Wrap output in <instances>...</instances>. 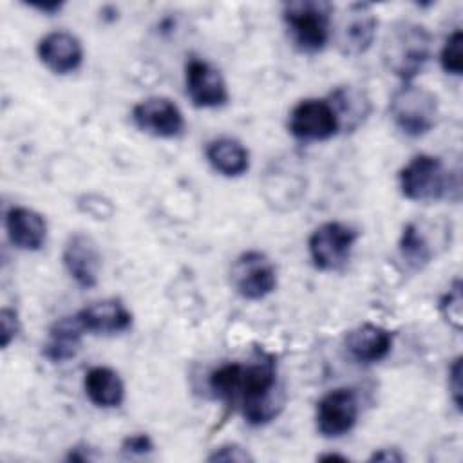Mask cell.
<instances>
[{
    "instance_id": "9",
    "label": "cell",
    "mask_w": 463,
    "mask_h": 463,
    "mask_svg": "<svg viewBox=\"0 0 463 463\" xmlns=\"http://www.w3.org/2000/svg\"><path fill=\"white\" fill-rule=\"evenodd\" d=\"M288 128L300 141H327L340 132L333 107L318 98L298 101L289 112Z\"/></svg>"
},
{
    "instance_id": "5",
    "label": "cell",
    "mask_w": 463,
    "mask_h": 463,
    "mask_svg": "<svg viewBox=\"0 0 463 463\" xmlns=\"http://www.w3.org/2000/svg\"><path fill=\"white\" fill-rule=\"evenodd\" d=\"M389 112L394 125L411 137H420L430 132L439 116V103L434 92L414 83H403L394 90Z\"/></svg>"
},
{
    "instance_id": "2",
    "label": "cell",
    "mask_w": 463,
    "mask_h": 463,
    "mask_svg": "<svg viewBox=\"0 0 463 463\" xmlns=\"http://www.w3.org/2000/svg\"><path fill=\"white\" fill-rule=\"evenodd\" d=\"M432 51V36L427 27L414 22H396L389 27L382 60L394 76L403 83H411L425 67Z\"/></svg>"
},
{
    "instance_id": "4",
    "label": "cell",
    "mask_w": 463,
    "mask_h": 463,
    "mask_svg": "<svg viewBox=\"0 0 463 463\" xmlns=\"http://www.w3.org/2000/svg\"><path fill=\"white\" fill-rule=\"evenodd\" d=\"M398 184L409 201L429 203L450 195L459 190V181L445 166V163L429 154L414 156L398 174Z\"/></svg>"
},
{
    "instance_id": "17",
    "label": "cell",
    "mask_w": 463,
    "mask_h": 463,
    "mask_svg": "<svg viewBox=\"0 0 463 463\" xmlns=\"http://www.w3.org/2000/svg\"><path fill=\"white\" fill-rule=\"evenodd\" d=\"M5 230L9 241L24 251H36L47 237L45 219L25 206H13L5 213Z\"/></svg>"
},
{
    "instance_id": "13",
    "label": "cell",
    "mask_w": 463,
    "mask_h": 463,
    "mask_svg": "<svg viewBox=\"0 0 463 463\" xmlns=\"http://www.w3.org/2000/svg\"><path fill=\"white\" fill-rule=\"evenodd\" d=\"M61 262L78 286L94 288L98 284L101 257L92 237L81 232L69 235L63 244Z\"/></svg>"
},
{
    "instance_id": "1",
    "label": "cell",
    "mask_w": 463,
    "mask_h": 463,
    "mask_svg": "<svg viewBox=\"0 0 463 463\" xmlns=\"http://www.w3.org/2000/svg\"><path fill=\"white\" fill-rule=\"evenodd\" d=\"M208 387L213 398L241 407L251 425L271 421L282 407V398L277 396V364L266 353H259L246 364L219 365L210 373Z\"/></svg>"
},
{
    "instance_id": "27",
    "label": "cell",
    "mask_w": 463,
    "mask_h": 463,
    "mask_svg": "<svg viewBox=\"0 0 463 463\" xmlns=\"http://www.w3.org/2000/svg\"><path fill=\"white\" fill-rule=\"evenodd\" d=\"M251 459L253 458L248 454V450L239 445H222L208 456V461H251Z\"/></svg>"
},
{
    "instance_id": "16",
    "label": "cell",
    "mask_w": 463,
    "mask_h": 463,
    "mask_svg": "<svg viewBox=\"0 0 463 463\" xmlns=\"http://www.w3.org/2000/svg\"><path fill=\"white\" fill-rule=\"evenodd\" d=\"M78 317L85 331L92 335H118L132 326V313L118 298L92 302L78 311Z\"/></svg>"
},
{
    "instance_id": "15",
    "label": "cell",
    "mask_w": 463,
    "mask_h": 463,
    "mask_svg": "<svg viewBox=\"0 0 463 463\" xmlns=\"http://www.w3.org/2000/svg\"><path fill=\"white\" fill-rule=\"evenodd\" d=\"M392 347V333L382 326L365 322L345 335V351L358 364L382 362Z\"/></svg>"
},
{
    "instance_id": "25",
    "label": "cell",
    "mask_w": 463,
    "mask_h": 463,
    "mask_svg": "<svg viewBox=\"0 0 463 463\" xmlns=\"http://www.w3.org/2000/svg\"><path fill=\"white\" fill-rule=\"evenodd\" d=\"M20 331V318L14 309L4 307L0 311V336H2V347L5 349L18 335Z\"/></svg>"
},
{
    "instance_id": "28",
    "label": "cell",
    "mask_w": 463,
    "mask_h": 463,
    "mask_svg": "<svg viewBox=\"0 0 463 463\" xmlns=\"http://www.w3.org/2000/svg\"><path fill=\"white\" fill-rule=\"evenodd\" d=\"M449 391L452 394L454 405L461 409V358L459 356L449 367Z\"/></svg>"
},
{
    "instance_id": "22",
    "label": "cell",
    "mask_w": 463,
    "mask_h": 463,
    "mask_svg": "<svg viewBox=\"0 0 463 463\" xmlns=\"http://www.w3.org/2000/svg\"><path fill=\"white\" fill-rule=\"evenodd\" d=\"M400 255L412 269H421L434 257V248L420 222H407L400 235Z\"/></svg>"
},
{
    "instance_id": "6",
    "label": "cell",
    "mask_w": 463,
    "mask_h": 463,
    "mask_svg": "<svg viewBox=\"0 0 463 463\" xmlns=\"http://www.w3.org/2000/svg\"><path fill=\"white\" fill-rule=\"evenodd\" d=\"M356 239V230L338 221H327L317 226L307 241L313 266L320 271L340 269L349 260Z\"/></svg>"
},
{
    "instance_id": "18",
    "label": "cell",
    "mask_w": 463,
    "mask_h": 463,
    "mask_svg": "<svg viewBox=\"0 0 463 463\" xmlns=\"http://www.w3.org/2000/svg\"><path fill=\"white\" fill-rule=\"evenodd\" d=\"M85 327L76 315L61 317L49 327V340L43 345V356L51 362H67L78 354L81 349V338Z\"/></svg>"
},
{
    "instance_id": "20",
    "label": "cell",
    "mask_w": 463,
    "mask_h": 463,
    "mask_svg": "<svg viewBox=\"0 0 463 463\" xmlns=\"http://www.w3.org/2000/svg\"><path fill=\"white\" fill-rule=\"evenodd\" d=\"M327 101L336 114L340 130H344V132H351V130L358 128V125L364 123V119L371 112L369 98L365 96L364 90L356 89L354 85L336 87L329 94Z\"/></svg>"
},
{
    "instance_id": "30",
    "label": "cell",
    "mask_w": 463,
    "mask_h": 463,
    "mask_svg": "<svg viewBox=\"0 0 463 463\" xmlns=\"http://www.w3.org/2000/svg\"><path fill=\"white\" fill-rule=\"evenodd\" d=\"M29 5L38 11H43V13H56L61 9L63 4L61 2H31Z\"/></svg>"
},
{
    "instance_id": "21",
    "label": "cell",
    "mask_w": 463,
    "mask_h": 463,
    "mask_svg": "<svg viewBox=\"0 0 463 463\" xmlns=\"http://www.w3.org/2000/svg\"><path fill=\"white\" fill-rule=\"evenodd\" d=\"M204 154L210 166L224 177H239L250 168V154L246 146L233 137H217L210 141Z\"/></svg>"
},
{
    "instance_id": "14",
    "label": "cell",
    "mask_w": 463,
    "mask_h": 463,
    "mask_svg": "<svg viewBox=\"0 0 463 463\" xmlns=\"http://www.w3.org/2000/svg\"><path fill=\"white\" fill-rule=\"evenodd\" d=\"M40 61L54 74L74 72L83 61V45L72 33L52 31L40 38L36 47Z\"/></svg>"
},
{
    "instance_id": "23",
    "label": "cell",
    "mask_w": 463,
    "mask_h": 463,
    "mask_svg": "<svg viewBox=\"0 0 463 463\" xmlns=\"http://www.w3.org/2000/svg\"><path fill=\"white\" fill-rule=\"evenodd\" d=\"M439 63L441 69L447 74H454V76H461L463 74V33L461 29H454L439 52Z\"/></svg>"
},
{
    "instance_id": "26",
    "label": "cell",
    "mask_w": 463,
    "mask_h": 463,
    "mask_svg": "<svg viewBox=\"0 0 463 463\" xmlns=\"http://www.w3.org/2000/svg\"><path fill=\"white\" fill-rule=\"evenodd\" d=\"M152 449H154V443H152L150 436H148V434H143V432H139V434H130V436H127V438L123 439V443H121V450H123L125 454H134V456L148 454V452H152Z\"/></svg>"
},
{
    "instance_id": "10",
    "label": "cell",
    "mask_w": 463,
    "mask_h": 463,
    "mask_svg": "<svg viewBox=\"0 0 463 463\" xmlns=\"http://www.w3.org/2000/svg\"><path fill=\"white\" fill-rule=\"evenodd\" d=\"M358 420V398L349 387H340L326 392L315 412L317 430L326 438H340L347 434Z\"/></svg>"
},
{
    "instance_id": "7",
    "label": "cell",
    "mask_w": 463,
    "mask_h": 463,
    "mask_svg": "<svg viewBox=\"0 0 463 463\" xmlns=\"http://www.w3.org/2000/svg\"><path fill=\"white\" fill-rule=\"evenodd\" d=\"M378 18L369 4H349L333 22L331 38L344 56L364 54L374 42Z\"/></svg>"
},
{
    "instance_id": "3",
    "label": "cell",
    "mask_w": 463,
    "mask_h": 463,
    "mask_svg": "<svg viewBox=\"0 0 463 463\" xmlns=\"http://www.w3.org/2000/svg\"><path fill=\"white\" fill-rule=\"evenodd\" d=\"M282 20L293 45L306 54L320 52L331 40L333 5L324 0H295L282 5Z\"/></svg>"
},
{
    "instance_id": "31",
    "label": "cell",
    "mask_w": 463,
    "mask_h": 463,
    "mask_svg": "<svg viewBox=\"0 0 463 463\" xmlns=\"http://www.w3.org/2000/svg\"><path fill=\"white\" fill-rule=\"evenodd\" d=\"M318 459H340V461H345V458L338 456V454H326V456H320Z\"/></svg>"
},
{
    "instance_id": "29",
    "label": "cell",
    "mask_w": 463,
    "mask_h": 463,
    "mask_svg": "<svg viewBox=\"0 0 463 463\" xmlns=\"http://www.w3.org/2000/svg\"><path fill=\"white\" fill-rule=\"evenodd\" d=\"M403 456L396 449H380L371 456V461H402Z\"/></svg>"
},
{
    "instance_id": "12",
    "label": "cell",
    "mask_w": 463,
    "mask_h": 463,
    "mask_svg": "<svg viewBox=\"0 0 463 463\" xmlns=\"http://www.w3.org/2000/svg\"><path fill=\"white\" fill-rule=\"evenodd\" d=\"M132 121L141 132L156 137L170 139L181 136L184 130L183 112L165 96H152L139 101L132 109Z\"/></svg>"
},
{
    "instance_id": "19",
    "label": "cell",
    "mask_w": 463,
    "mask_h": 463,
    "mask_svg": "<svg viewBox=\"0 0 463 463\" xmlns=\"http://www.w3.org/2000/svg\"><path fill=\"white\" fill-rule=\"evenodd\" d=\"M83 387H85L87 398L96 407L114 409V407H119L125 400V385L121 376L107 365L90 367L85 373Z\"/></svg>"
},
{
    "instance_id": "8",
    "label": "cell",
    "mask_w": 463,
    "mask_h": 463,
    "mask_svg": "<svg viewBox=\"0 0 463 463\" xmlns=\"http://www.w3.org/2000/svg\"><path fill=\"white\" fill-rule=\"evenodd\" d=\"M230 282L235 293L242 298L260 300L273 293L277 286V269L266 253L250 250L233 260Z\"/></svg>"
},
{
    "instance_id": "24",
    "label": "cell",
    "mask_w": 463,
    "mask_h": 463,
    "mask_svg": "<svg viewBox=\"0 0 463 463\" xmlns=\"http://www.w3.org/2000/svg\"><path fill=\"white\" fill-rule=\"evenodd\" d=\"M439 313L456 331L463 327V297H461V280L456 279L447 293L439 298Z\"/></svg>"
},
{
    "instance_id": "11",
    "label": "cell",
    "mask_w": 463,
    "mask_h": 463,
    "mask_svg": "<svg viewBox=\"0 0 463 463\" xmlns=\"http://www.w3.org/2000/svg\"><path fill=\"white\" fill-rule=\"evenodd\" d=\"M184 83L186 94L197 109L222 107L230 99L222 74L206 60L190 58L186 61Z\"/></svg>"
}]
</instances>
